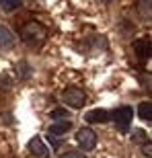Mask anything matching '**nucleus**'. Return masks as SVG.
Listing matches in <instances>:
<instances>
[{"mask_svg":"<svg viewBox=\"0 0 152 158\" xmlns=\"http://www.w3.org/2000/svg\"><path fill=\"white\" fill-rule=\"evenodd\" d=\"M45 35L47 31L43 25H39L37 21H31V23H27L21 29V39L27 43V45H41L43 41H45Z\"/></svg>","mask_w":152,"mask_h":158,"instance_id":"f257e3e1","label":"nucleus"},{"mask_svg":"<svg viewBox=\"0 0 152 158\" xmlns=\"http://www.w3.org/2000/svg\"><path fill=\"white\" fill-rule=\"evenodd\" d=\"M49 117H52L53 121H66V119L70 117V113L66 111V109H53V111L49 113Z\"/></svg>","mask_w":152,"mask_h":158,"instance_id":"f8f14e48","label":"nucleus"},{"mask_svg":"<svg viewBox=\"0 0 152 158\" xmlns=\"http://www.w3.org/2000/svg\"><path fill=\"white\" fill-rule=\"evenodd\" d=\"M15 43V35H12V31L4 25H0V49L2 47H11Z\"/></svg>","mask_w":152,"mask_h":158,"instance_id":"1a4fd4ad","label":"nucleus"},{"mask_svg":"<svg viewBox=\"0 0 152 158\" xmlns=\"http://www.w3.org/2000/svg\"><path fill=\"white\" fill-rule=\"evenodd\" d=\"M150 150H152V144H150V142H144V148H142L144 156H148V158H150V156H152V152H150Z\"/></svg>","mask_w":152,"mask_h":158,"instance_id":"f3484780","label":"nucleus"},{"mask_svg":"<svg viewBox=\"0 0 152 158\" xmlns=\"http://www.w3.org/2000/svg\"><path fill=\"white\" fill-rule=\"evenodd\" d=\"M21 6V0H0V8L6 12H12Z\"/></svg>","mask_w":152,"mask_h":158,"instance_id":"9b49d317","label":"nucleus"},{"mask_svg":"<svg viewBox=\"0 0 152 158\" xmlns=\"http://www.w3.org/2000/svg\"><path fill=\"white\" fill-rule=\"evenodd\" d=\"M105 2H111V0H105Z\"/></svg>","mask_w":152,"mask_h":158,"instance_id":"a211bd4d","label":"nucleus"},{"mask_svg":"<svg viewBox=\"0 0 152 158\" xmlns=\"http://www.w3.org/2000/svg\"><path fill=\"white\" fill-rule=\"evenodd\" d=\"M76 140H78V144H80L82 150H93L95 144H97V134H95L93 129H88V127H82V129H78Z\"/></svg>","mask_w":152,"mask_h":158,"instance_id":"20e7f679","label":"nucleus"},{"mask_svg":"<svg viewBox=\"0 0 152 158\" xmlns=\"http://www.w3.org/2000/svg\"><path fill=\"white\" fill-rule=\"evenodd\" d=\"M140 2V12H142V17L144 19H150V0H138Z\"/></svg>","mask_w":152,"mask_h":158,"instance_id":"ddd939ff","label":"nucleus"},{"mask_svg":"<svg viewBox=\"0 0 152 158\" xmlns=\"http://www.w3.org/2000/svg\"><path fill=\"white\" fill-rule=\"evenodd\" d=\"M17 70H19V74H21V78L31 76V68H29V64H25V62H21V64L17 66Z\"/></svg>","mask_w":152,"mask_h":158,"instance_id":"4468645a","label":"nucleus"},{"mask_svg":"<svg viewBox=\"0 0 152 158\" xmlns=\"http://www.w3.org/2000/svg\"><path fill=\"white\" fill-rule=\"evenodd\" d=\"M113 121H115V127L121 131V134H128L129 123H132V117H134V111L132 107H119L115 113H111Z\"/></svg>","mask_w":152,"mask_h":158,"instance_id":"7ed1b4c3","label":"nucleus"},{"mask_svg":"<svg viewBox=\"0 0 152 158\" xmlns=\"http://www.w3.org/2000/svg\"><path fill=\"white\" fill-rule=\"evenodd\" d=\"M138 115H140V119H144V121L150 123L152 121V105L150 101H144V103H140V107H138Z\"/></svg>","mask_w":152,"mask_h":158,"instance_id":"9d476101","label":"nucleus"},{"mask_svg":"<svg viewBox=\"0 0 152 158\" xmlns=\"http://www.w3.org/2000/svg\"><path fill=\"white\" fill-rule=\"evenodd\" d=\"M62 158H87L82 152H76V150H70V152H66L62 154Z\"/></svg>","mask_w":152,"mask_h":158,"instance_id":"dca6fc26","label":"nucleus"},{"mask_svg":"<svg viewBox=\"0 0 152 158\" xmlns=\"http://www.w3.org/2000/svg\"><path fill=\"white\" fill-rule=\"evenodd\" d=\"M62 99H64V103L68 107H72V109H82V105L87 103V93L78 86H70V88L64 90Z\"/></svg>","mask_w":152,"mask_h":158,"instance_id":"f03ea898","label":"nucleus"},{"mask_svg":"<svg viewBox=\"0 0 152 158\" xmlns=\"http://www.w3.org/2000/svg\"><path fill=\"white\" fill-rule=\"evenodd\" d=\"M84 119H87L88 123H107L111 119V113L105 111V109H93V111H88L87 115H84Z\"/></svg>","mask_w":152,"mask_h":158,"instance_id":"423d86ee","label":"nucleus"},{"mask_svg":"<svg viewBox=\"0 0 152 158\" xmlns=\"http://www.w3.org/2000/svg\"><path fill=\"white\" fill-rule=\"evenodd\" d=\"M134 52L142 62L148 60L150 58V39H136L134 41Z\"/></svg>","mask_w":152,"mask_h":158,"instance_id":"0eeeda50","label":"nucleus"},{"mask_svg":"<svg viewBox=\"0 0 152 158\" xmlns=\"http://www.w3.org/2000/svg\"><path fill=\"white\" fill-rule=\"evenodd\" d=\"M132 138H134L136 142H148V135H146V131H144V129H136Z\"/></svg>","mask_w":152,"mask_h":158,"instance_id":"2eb2a0df","label":"nucleus"},{"mask_svg":"<svg viewBox=\"0 0 152 158\" xmlns=\"http://www.w3.org/2000/svg\"><path fill=\"white\" fill-rule=\"evenodd\" d=\"M70 127H72V123L66 119V121H56L49 127V131L47 134L49 135H53V138H58V135H66V131H70Z\"/></svg>","mask_w":152,"mask_h":158,"instance_id":"6e6552de","label":"nucleus"},{"mask_svg":"<svg viewBox=\"0 0 152 158\" xmlns=\"http://www.w3.org/2000/svg\"><path fill=\"white\" fill-rule=\"evenodd\" d=\"M29 152L33 154V156H37V158H47L49 156V148L43 144V140L41 138H31L29 140Z\"/></svg>","mask_w":152,"mask_h":158,"instance_id":"39448f33","label":"nucleus"}]
</instances>
